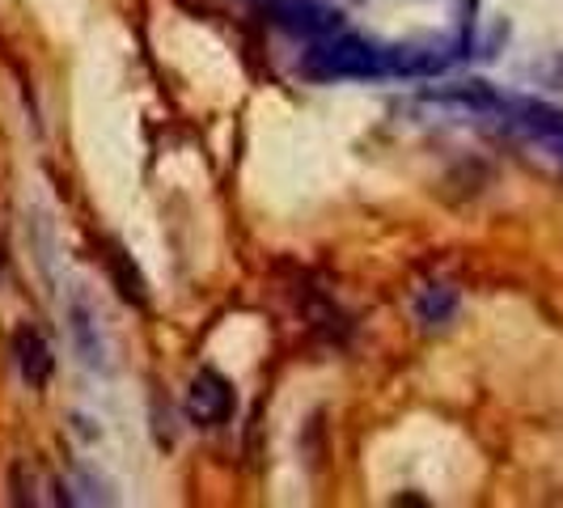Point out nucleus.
I'll use <instances>...</instances> for the list:
<instances>
[{"label": "nucleus", "instance_id": "7ed1b4c3", "mask_svg": "<svg viewBox=\"0 0 563 508\" xmlns=\"http://www.w3.org/2000/svg\"><path fill=\"white\" fill-rule=\"evenodd\" d=\"M187 416L203 428H217L233 416V386L217 368H199L191 377V390H187Z\"/></svg>", "mask_w": 563, "mask_h": 508}, {"label": "nucleus", "instance_id": "0eeeda50", "mask_svg": "<svg viewBox=\"0 0 563 508\" xmlns=\"http://www.w3.org/2000/svg\"><path fill=\"white\" fill-rule=\"evenodd\" d=\"M551 148H555V153H560V162H563V136H560V141H551Z\"/></svg>", "mask_w": 563, "mask_h": 508}, {"label": "nucleus", "instance_id": "39448f33", "mask_svg": "<svg viewBox=\"0 0 563 508\" xmlns=\"http://www.w3.org/2000/svg\"><path fill=\"white\" fill-rule=\"evenodd\" d=\"M411 310H416V322L420 327H450L453 313H457V288L453 284H423L420 292H416V301H411Z\"/></svg>", "mask_w": 563, "mask_h": 508}, {"label": "nucleus", "instance_id": "f257e3e1", "mask_svg": "<svg viewBox=\"0 0 563 508\" xmlns=\"http://www.w3.org/2000/svg\"><path fill=\"white\" fill-rule=\"evenodd\" d=\"M445 59L423 56V52H407V47H377L365 43L347 30L318 38L306 52V73L313 81H382V77H416V73H432Z\"/></svg>", "mask_w": 563, "mask_h": 508}, {"label": "nucleus", "instance_id": "20e7f679", "mask_svg": "<svg viewBox=\"0 0 563 508\" xmlns=\"http://www.w3.org/2000/svg\"><path fill=\"white\" fill-rule=\"evenodd\" d=\"M13 361H18V373L26 377L34 390L47 386V377H52V368H56L47 339L38 335L34 327H18V331H13Z\"/></svg>", "mask_w": 563, "mask_h": 508}, {"label": "nucleus", "instance_id": "f03ea898", "mask_svg": "<svg viewBox=\"0 0 563 508\" xmlns=\"http://www.w3.org/2000/svg\"><path fill=\"white\" fill-rule=\"evenodd\" d=\"M267 13L276 26L306 38V43H318V38L343 30V13L322 4V0H267Z\"/></svg>", "mask_w": 563, "mask_h": 508}, {"label": "nucleus", "instance_id": "423d86ee", "mask_svg": "<svg viewBox=\"0 0 563 508\" xmlns=\"http://www.w3.org/2000/svg\"><path fill=\"white\" fill-rule=\"evenodd\" d=\"M111 272H114V284H119V292H123V301H132V306H144L141 272L128 263V254H123V251H111Z\"/></svg>", "mask_w": 563, "mask_h": 508}]
</instances>
